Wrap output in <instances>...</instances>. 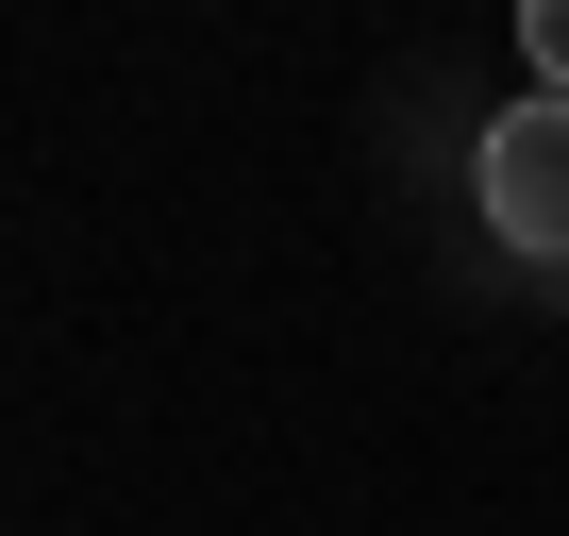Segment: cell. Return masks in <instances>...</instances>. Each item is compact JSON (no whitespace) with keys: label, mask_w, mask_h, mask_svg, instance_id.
I'll return each instance as SVG.
<instances>
[{"label":"cell","mask_w":569,"mask_h":536,"mask_svg":"<svg viewBox=\"0 0 569 536\" xmlns=\"http://www.w3.org/2000/svg\"><path fill=\"white\" fill-rule=\"evenodd\" d=\"M469 201H486V235L502 251H536V268H569V101H502L486 118V151H469Z\"/></svg>","instance_id":"cell-1"},{"label":"cell","mask_w":569,"mask_h":536,"mask_svg":"<svg viewBox=\"0 0 569 536\" xmlns=\"http://www.w3.org/2000/svg\"><path fill=\"white\" fill-rule=\"evenodd\" d=\"M519 68H536V101H569V0H519Z\"/></svg>","instance_id":"cell-2"}]
</instances>
